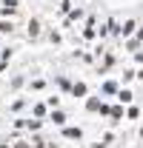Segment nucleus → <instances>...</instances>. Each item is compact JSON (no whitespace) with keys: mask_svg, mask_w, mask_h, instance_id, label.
<instances>
[{"mask_svg":"<svg viewBox=\"0 0 143 148\" xmlns=\"http://www.w3.org/2000/svg\"><path fill=\"white\" fill-rule=\"evenodd\" d=\"M135 29H137V23H135V20H126L123 26H120V34L129 37V34H135Z\"/></svg>","mask_w":143,"mask_h":148,"instance_id":"obj_2","label":"nucleus"},{"mask_svg":"<svg viewBox=\"0 0 143 148\" xmlns=\"http://www.w3.org/2000/svg\"><path fill=\"white\" fill-rule=\"evenodd\" d=\"M49 120H52L54 125H63V123H66V114H63V111H52V117H49Z\"/></svg>","mask_w":143,"mask_h":148,"instance_id":"obj_4","label":"nucleus"},{"mask_svg":"<svg viewBox=\"0 0 143 148\" xmlns=\"http://www.w3.org/2000/svg\"><path fill=\"white\" fill-rule=\"evenodd\" d=\"M63 137H69V140H80L83 131H80V128H66V131H63Z\"/></svg>","mask_w":143,"mask_h":148,"instance_id":"obj_5","label":"nucleus"},{"mask_svg":"<svg viewBox=\"0 0 143 148\" xmlns=\"http://www.w3.org/2000/svg\"><path fill=\"white\" fill-rule=\"evenodd\" d=\"M86 108H89V111H97V108H100V100H97V97H89V100H86Z\"/></svg>","mask_w":143,"mask_h":148,"instance_id":"obj_8","label":"nucleus"},{"mask_svg":"<svg viewBox=\"0 0 143 148\" xmlns=\"http://www.w3.org/2000/svg\"><path fill=\"white\" fill-rule=\"evenodd\" d=\"M26 125H29V128L35 131V128H40V120H26Z\"/></svg>","mask_w":143,"mask_h":148,"instance_id":"obj_11","label":"nucleus"},{"mask_svg":"<svg viewBox=\"0 0 143 148\" xmlns=\"http://www.w3.org/2000/svg\"><path fill=\"white\" fill-rule=\"evenodd\" d=\"M86 91H89L86 83H74V86H72V94H74V97H86Z\"/></svg>","mask_w":143,"mask_h":148,"instance_id":"obj_3","label":"nucleus"},{"mask_svg":"<svg viewBox=\"0 0 143 148\" xmlns=\"http://www.w3.org/2000/svg\"><path fill=\"white\" fill-rule=\"evenodd\" d=\"M103 91H109V94H115V91H117V86H115V83H103Z\"/></svg>","mask_w":143,"mask_h":148,"instance_id":"obj_10","label":"nucleus"},{"mask_svg":"<svg viewBox=\"0 0 143 148\" xmlns=\"http://www.w3.org/2000/svg\"><path fill=\"white\" fill-rule=\"evenodd\" d=\"M17 148H29V145H23V143H17Z\"/></svg>","mask_w":143,"mask_h":148,"instance_id":"obj_13","label":"nucleus"},{"mask_svg":"<svg viewBox=\"0 0 143 148\" xmlns=\"http://www.w3.org/2000/svg\"><path fill=\"white\" fill-rule=\"evenodd\" d=\"M106 32H109V34H120V23H117V20H109V23H106Z\"/></svg>","mask_w":143,"mask_h":148,"instance_id":"obj_6","label":"nucleus"},{"mask_svg":"<svg viewBox=\"0 0 143 148\" xmlns=\"http://www.w3.org/2000/svg\"><path fill=\"white\" fill-rule=\"evenodd\" d=\"M117 97H120V103H129V100H132L135 94L129 91V88H120V91H117Z\"/></svg>","mask_w":143,"mask_h":148,"instance_id":"obj_9","label":"nucleus"},{"mask_svg":"<svg viewBox=\"0 0 143 148\" xmlns=\"http://www.w3.org/2000/svg\"><path fill=\"white\" fill-rule=\"evenodd\" d=\"M140 137H143V125H140Z\"/></svg>","mask_w":143,"mask_h":148,"instance_id":"obj_14","label":"nucleus"},{"mask_svg":"<svg viewBox=\"0 0 143 148\" xmlns=\"http://www.w3.org/2000/svg\"><path fill=\"white\" fill-rule=\"evenodd\" d=\"M17 9H20L17 0H6V3L0 6V14H17Z\"/></svg>","mask_w":143,"mask_h":148,"instance_id":"obj_1","label":"nucleus"},{"mask_svg":"<svg viewBox=\"0 0 143 148\" xmlns=\"http://www.w3.org/2000/svg\"><path fill=\"white\" fill-rule=\"evenodd\" d=\"M83 37H86V40H92V37H94V29H92V23H89V29L83 32Z\"/></svg>","mask_w":143,"mask_h":148,"instance_id":"obj_12","label":"nucleus"},{"mask_svg":"<svg viewBox=\"0 0 143 148\" xmlns=\"http://www.w3.org/2000/svg\"><path fill=\"white\" fill-rule=\"evenodd\" d=\"M29 34H32V37L40 34V23H37V20H29Z\"/></svg>","mask_w":143,"mask_h":148,"instance_id":"obj_7","label":"nucleus"},{"mask_svg":"<svg viewBox=\"0 0 143 148\" xmlns=\"http://www.w3.org/2000/svg\"><path fill=\"white\" fill-rule=\"evenodd\" d=\"M0 148H9V145H0Z\"/></svg>","mask_w":143,"mask_h":148,"instance_id":"obj_15","label":"nucleus"}]
</instances>
